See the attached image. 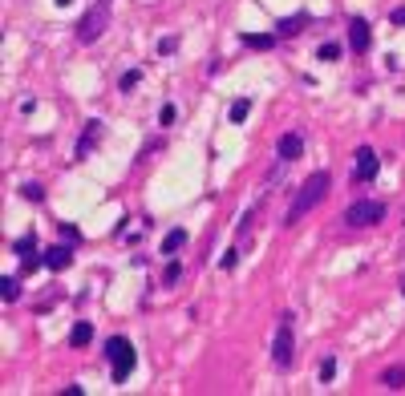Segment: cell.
<instances>
[{
    "label": "cell",
    "instance_id": "cell-25",
    "mask_svg": "<svg viewBox=\"0 0 405 396\" xmlns=\"http://www.w3.org/2000/svg\"><path fill=\"white\" fill-rule=\"evenodd\" d=\"M235 263H239V251H227V255H223V263H219V267H223V271H231Z\"/></svg>",
    "mask_w": 405,
    "mask_h": 396
},
{
    "label": "cell",
    "instance_id": "cell-3",
    "mask_svg": "<svg viewBox=\"0 0 405 396\" xmlns=\"http://www.w3.org/2000/svg\"><path fill=\"white\" fill-rule=\"evenodd\" d=\"M345 222L349 226H377V222H385V202H377V198L349 202L345 207Z\"/></svg>",
    "mask_w": 405,
    "mask_h": 396
},
{
    "label": "cell",
    "instance_id": "cell-20",
    "mask_svg": "<svg viewBox=\"0 0 405 396\" xmlns=\"http://www.w3.org/2000/svg\"><path fill=\"white\" fill-rule=\"evenodd\" d=\"M138 81H142V73H138V69H130V73H122V81H118V89L126 93V89H134Z\"/></svg>",
    "mask_w": 405,
    "mask_h": 396
},
{
    "label": "cell",
    "instance_id": "cell-15",
    "mask_svg": "<svg viewBox=\"0 0 405 396\" xmlns=\"http://www.w3.org/2000/svg\"><path fill=\"white\" fill-rule=\"evenodd\" d=\"M182 243H186V230H167V239H162V255H175V251H182Z\"/></svg>",
    "mask_w": 405,
    "mask_h": 396
},
{
    "label": "cell",
    "instance_id": "cell-8",
    "mask_svg": "<svg viewBox=\"0 0 405 396\" xmlns=\"http://www.w3.org/2000/svg\"><path fill=\"white\" fill-rule=\"evenodd\" d=\"M369 41H373V37H369V21L353 16V21H349V44H353V53H365Z\"/></svg>",
    "mask_w": 405,
    "mask_h": 396
},
{
    "label": "cell",
    "instance_id": "cell-19",
    "mask_svg": "<svg viewBox=\"0 0 405 396\" xmlns=\"http://www.w3.org/2000/svg\"><path fill=\"white\" fill-rule=\"evenodd\" d=\"M0 287H4V300H8V304H16V300H21V287H16V279H4Z\"/></svg>",
    "mask_w": 405,
    "mask_h": 396
},
{
    "label": "cell",
    "instance_id": "cell-2",
    "mask_svg": "<svg viewBox=\"0 0 405 396\" xmlns=\"http://www.w3.org/2000/svg\"><path fill=\"white\" fill-rule=\"evenodd\" d=\"M106 29H110V0H97L90 12L77 21V41H82V44H93L101 33H106Z\"/></svg>",
    "mask_w": 405,
    "mask_h": 396
},
{
    "label": "cell",
    "instance_id": "cell-18",
    "mask_svg": "<svg viewBox=\"0 0 405 396\" xmlns=\"http://www.w3.org/2000/svg\"><path fill=\"white\" fill-rule=\"evenodd\" d=\"M21 194H25L29 202H41V198H45V190H41L37 182H25V186H21Z\"/></svg>",
    "mask_w": 405,
    "mask_h": 396
},
{
    "label": "cell",
    "instance_id": "cell-13",
    "mask_svg": "<svg viewBox=\"0 0 405 396\" xmlns=\"http://www.w3.org/2000/svg\"><path fill=\"white\" fill-rule=\"evenodd\" d=\"M90 340H93V324L77 319V324H73V332H69V344H73V348H86Z\"/></svg>",
    "mask_w": 405,
    "mask_h": 396
},
{
    "label": "cell",
    "instance_id": "cell-27",
    "mask_svg": "<svg viewBox=\"0 0 405 396\" xmlns=\"http://www.w3.org/2000/svg\"><path fill=\"white\" fill-rule=\"evenodd\" d=\"M402 295H405V275H402Z\"/></svg>",
    "mask_w": 405,
    "mask_h": 396
},
{
    "label": "cell",
    "instance_id": "cell-22",
    "mask_svg": "<svg viewBox=\"0 0 405 396\" xmlns=\"http://www.w3.org/2000/svg\"><path fill=\"white\" fill-rule=\"evenodd\" d=\"M179 275H182V263H171L167 267V275H162V283L171 287V283H179Z\"/></svg>",
    "mask_w": 405,
    "mask_h": 396
},
{
    "label": "cell",
    "instance_id": "cell-17",
    "mask_svg": "<svg viewBox=\"0 0 405 396\" xmlns=\"http://www.w3.org/2000/svg\"><path fill=\"white\" fill-rule=\"evenodd\" d=\"M243 44H247V49H260V53H264V49H271V44H275V37H264V33H256V37H251V33H247V37H243Z\"/></svg>",
    "mask_w": 405,
    "mask_h": 396
},
{
    "label": "cell",
    "instance_id": "cell-26",
    "mask_svg": "<svg viewBox=\"0 0 405 396\" xmlns=\"http://www.w3.org/2000/svg\"><path fill=\"white\" fill-rule=\"evenodd\" d=\"M393 25H405V8H397V12H393Z\"/></svg>",
    "mask_w": 405,
    "mask_h": 396
},
{
    "label": "cell",
    "instance_id": "cell-12",
    "mask_svg": "<svg viewBox=\"0 0 405 396\" xmlns=\"http://www.w3.org/2000/svg\"><path fill=\"white\" fill-rule=\"evenodd\" d=\"M130 372H134V348H126V352H122L118 360H114V380L122 384V380H126Z\"/></svg>",
    "mask_w": 405,
    "mask_h": 396
},
{
    "label": "cell",
    "instance_id": "cell-11",
    "mask_svg": "<svg viewBox=\"0 0 405 396\" xmlns=\"http://www.w3.org/2000/svg\"><path fill=\"white\" fill-rule=\"evenodd\" d=\"M304 25H308V12H296V16L280 21V25H275V33H280V37H296V33H300Z\"/></svg>",
    "mask_w": 405,
    "mask_h": 396
},
{
    "label": "cell",
    "instance_id": "cell-16",
    "mask_svg": "<svg viewBox=\"0 0 405 396\" xmlns=\"http://www.w3.org/2000/svg\"><path fill=\"white\" fill-rule=\"evenodd\" d=\"M247 114H251V101L247 97H239V101H231V109H227V118L239 126V122H247Z\"/></svg>",
    "mask_w": 405,
    "mask_h": 396
},
{
    "label": "cell",
    "instance_id": "cell-21",
    "mask_svg": "<svg viewBox=\"0 0 405 396\" xmlns=\"http://www.w3.org/2000/svg\"><path fill=\"white\" fill-rule=\"evenodd\" d=\"M336 57H341V44H320V61H336Z\"/></svg>",
    "mask_w": 405,
    "mask_h": 396
},
{
    "label": "cell",
    "instance_id": "cell-7",
    "mask_svg": "<svg viewBox=\"0 0 405 396\" xmlns=\"http://www.w3.org/2000/svg\"><path fill=\"white\" fill-rule=\"evenodd\" d=\"M377 166H381V158H377L369 146H360V150H357V178H360V182L377 178Z\"/></svg>",
    "mask_w": 405,
    "mask_h": 396
},
{
    "label": "cell",
    "instance_id": "cell-5",
    "mask_svg": "<svg viewBox=\"0 0 405 396\" xmlns=\"http://www.w3.org/2000/svg\"><path fill=\"white\" fill-rule=\"evenodd\" d=\"M275 154H280V162H296V158L304 154V137H300V133H284V137L275 142Z\"/></svg>",
    "mask_w": 405,
    "mask_h": 396
},
{
    "label": "cell",
    "instance_id": "cell-10",
    "mask_svg": "<svg viewBox=\"0 0 405 396\" xmlns=\"http://www.w3.org/2000/svg\"><path fill=\"white\" fill-rule=\"evenodd\" d=\"M101 142V122H90V130L77 137V158H90V150Z\"/></svg>",
    "mask_w": 405,
    "mask_h": 396
},
{
    "label": "cell",
    "instance_id": "cell-4",
    "mask_svg": "<svg viewBox=\"0 0 405 396\" xmlns=\"http://www.w3.org/2000/svg\"><path fill=\"white\" fill-rule=\"evenodd\" d=\"M271 360H275V368H292V360H296V336H292V315H284V324L275 328Z\"/></svg>",
    "mask_w": 405,
    "mask_h": 396
},
{
    "label": "cell",
    "instance_id": "cell-14",
    "mask_svg": "<svg viewBox=\"0 0 405 396\" xmlns=\"http://www.w3.org/2000/svg\"><path fill=\"white\" fill-rule=\"evenodd\" d=\"M381 384H385V388H393V393H402V388H405V364L385 368V372H381Z\"/></svg>",
    "mask_w": 405,
    "mask_h": 396
},
{
    "label": "cell",
    "instance_id": "cell-6",
    "mask_svg": "<svg viewBox=\"0 0 405 396\" xmlns=\"http://www.w3.org/2000/svg\"><path fill=\"white\" fill-rule=\"evenodd\" d=\"M16 255H21L25 275H29V271H37V263H45V259H37V235H25V239L16 243Z\"/></svg>",
    "mask_w": 405,
    "mask_h": 396
},
{
    "label": "cell",
    "instance_id": "cell-23",
    "mask_svg": "<svg viewBox=\"0 0 405 396\" xmlns=\"http://www.w3.org/2000/svg\"><path fill=\"white\" fill-rule=\"evenodd\" d=\"M332 372H336V360H332V356H328V360H324V364H320V376H324V380H332Z\"/></svg>",
    "mask_w": 405,
    "mask_h": 396
},
{
    "label": "cell",
    "instance_id": "cell-24",
    "mask_svg": "<svg viewBox=\"0 0 405 396\" xmlns=\"http://www.w3.org/2000/svg\"><path fill=\"white\" fill-rule=\"evenodd\" d=\"M158 122H162V126H171V122H175V105H162V114H158Z\"/></svg>",
    "mask_w": 405,
    "mask_h": 396
},
{
    "label": "cell",
    "instance_id": "cell-9",
    "mask_svg": "<svg viewBox=\"0 0 405 396\" xmlns=\"http://www.w3.org/2000/svg\"><path fill=\"white\" fill-rule=\"evenodd\" d=\"M41 259H45L49 271H69V263H73V251H69V247H57V243H53V247H49Z\"/></svg>",
    "mask_w": 405,
    "mask_h": 396
},
{
    "label": "cell",
    "instance_id": "cell-1",
    "mask_svg": "<svg viewBox=\"0 0 405 396\" xmlns=\"http://www.w3.org/2000/svg\"><path fill=\"white\" fill-rule=\"evenodd\" d=\"M328 186H332L328 170H316V174H308V178H304V186H300V194H296V202H292V211H288L284 226H296V222L304 219L308 211H316V202H324Z\"/></svg>",
    "mask_w": 405,
    "mask_h": 396
}]
</instances>
